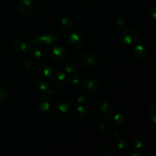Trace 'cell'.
Wrapping results in <instances>:
<instances>
[{"label":"cell","mask_w":156,"mask_h":156,"mask_svg":"<svg viewBox=\"0 0 156 156\" xmlns=\"http://www.w3.org/2000/svg\"><path fill=\"white\" fill-rule=\"evenodd\" d=\"M117 147L120 150L126 151L129 149V146L127 141L123 140V139H118V140L117 142Z\"/></svg>","instance_id":"obj_24"},{"label":"cell","mask_w":156,"mask_h":156,"mask_svg":"<svg viewBox=\"0 0 156 156\" xmlns=\"http://www.w3.org/2000/svg\"><path fill=\"white\" fill-rule=\"evenodd\" d=\"M139 39H140V34L135 29H123L120 34V40L122 43L126 45H132L136 43Z\"/></svg>","instance_id":"obj_3"},{"label":"cell","mask_w":156,"mask_h":156,"mask_svg":"<svg viewBox=\"0 0 156 156\" xmlns=\"http://www.w3.org/2000/svg\"><path fill=\"white\" fill-rule=\"evenodd\" d=\"M104 155L105 156H117L118 155V153L116 150L114 149H111V148H108V149H106L103 152Z\"/></svg>","instance_id":"obj_28"},{"label":"cell","mask_w":156,"mask_h":156,"mask_svg":"<svg viewBox=\"0 0 156 156\" xmlns=\"http://www.w3.org/2000/svg\"><path fill=\"white\" fill-rule=\"evenodd\" d=\"M78 67H79V62H78L77 59L75 58H71L66 60V62L64 68H65L66 72L68 74H72V73H75L77 70Z\"/></svg>","instance_id":"obj_15"},{"label":"cell","mask_w":156,"mask_h":156,"mask_svg":"<svg viewBox=\"0 0 156 156\" xmlns=\"http://www.w3.org/2000/svg\"><path fill=\"white\" fill-rule=\"evenodd\" d=\"M18 9L21 15L28 16L34 12V6L31 0H20L18 5Z\"/></svg>","instance_id":"obj_9"},{"label":"cell","mask_w":156,"mask_h":156,"mask_svg":"<svg viewBox=\"0 0 156 156\" xmlns=\"http://www.w3.org/2000/svg\"><path fill=\"white\" fill-rule=\"evenodd\" d=\"M33 43L36 45L47 44V45H56L59 41V36L53 30L47 31L44 35H37L32 38Z\"/></svg>","instance_id":"obj_2"},{"label":"cell","mask_w":156,"mask_h":156,"mask_svg":"<svg viewBox=\"0 0 156 156\" xmlns=\"http://www.w3.org/2000/svg\"><path fill=\"white\" fill-rule=\"evenodd\" d=\"M100 84L96 79L88 78L82 83V90L85 94H94L99 88Z\"/></svg>","instance_id":"obj_8"},{"label":"cell","mask_w":156,"mask_h":156,"mask_svg":"<svg viewBox=\"0 0 156 156\" xmlns=\"http://www.w3.org/2000/svg\"><path fill=\"white\" fill-rule=\"evenodd\" d=\"M53 68L50 65L41 63L37 66V73L42 78H50L53 75Z\"/></svg>","instance_id":"obj_14"},{"label":"cell","mask_w":156,"mask_h":156,"mask_svg":"<svg viewBox=\"0 0 156 156\" xmlns=\"http://www.w3.org/2000/svg\"><path fill=\"white\" fill-rule=\"evenodd\" d=\"M132 55L136 60L142 62L147 57V50H146L145 46L142 45V44H138L133 49Z\"/></svg>","instance_id":"obj_11"},{"label":"cell","mask_w":156,"mask_h":156,"mask_svg":"<svg viewBox=\"0 0 156 156\" xmlns=\"http://www.w3.org/2000/svg\"><path fill=\"white\" fill-rule=\"evenodd\" d=\"M98 129L101 133H108L109 132V125H108V122L105 121V120L100 122V123H99L98 125Z\"/></svg>","instance_id":"obj_26"},{"label":"cell","mask_w":156,"mask_h":156,"mask_svg":"<svg viewBox=\"0 0 156 156\" xmlns=\"http://www.w3.org/2000/svg\"><path fill=\"white\" fill-rule=\"evenodd\" d=\"M111 121L114 125L117 126H123L126 123V118L124 116L121 114H115L112 117H111Z\"/></svg>","instance_id":"obj_20"},{"label":"cell","mask_w":156,"mask_h":156,"mask_svg":"<svg viewBox=\"0 0 156 156\" xmlns=\"http://www.w3.org/2000/svg\"><path fill=\"white\" fill-rule=\"evenodd\" d=\"M36 90L39 94H44L48 91V85L44 81L40 80L36 84Z\"/></svg>","instance_id":"obj_22"},{"label":"cell","mask_w":156,"mask_h":156,"mask_svg":"<svg viewBox=\"0 0 156 156\" xmlns=\"http://www.w3.org/2000/svg\"><path fill=\"white\" fill-rule=\"evenodd\" d=\"M60 29L64 32H67L69 30H71L72 27H73V22L72 20L68 17H64L62 18L60 21Z\"/></svg>","instance_id":"obj_18"},{"label":"cell","mask_w":156,"mask_h":156,"mask_svg":"<svg viewBox=\"0 0 156 156\" xmlns=\"http://www.w3.org/2000/svg\"><path fill=\"white\" fill-rule=\"evenodd\" d=\"M50 56L53 60L56 62H62L65 60L66 54L65 50L62 47L56 46L52 48L50 51Z\"/></svg>","instance_id":"obj_13"},{"label":"cell","mask_w":156,"mask_h":156,"mask_svg":"<svg viewBox=\"0 0 156 156\" xmlns=\"http://www.w3.org/2000/svg\"><path fill=\"white\" fill-rule=\"evenodd\" d=\"M30 61L29 59V58L27 56H24V59H22V66L25 69H30Z\"/></svg>","instance_id":"obj_30"},{"label":"cell","mask_w":156,"mask_h":156,"mask_svg":"<svg viewBox=\"0 0 156 156\" xmlns=\"http://www.w3.org/2000/svg\"><path fill=\"white\" fill-rule=\"evenodd\" d=\"M32 57L36 62H44L47 59V54L43 50H36L32 53Z\"/></svg>","instance_id":"obj_17"},{"label":"cell","mask_w":156,"mask_h":156,"mask_svg":"<svg viewBox=\"0 0 156 156\" xmlns=\"http://www.w3.org/2000/svg\"><path fill=\"white\" fill-rule=\"evenodd\" d=\"M146 114L149 120L153 123H156V105L155 104H152L148 106Z\"/></svg>","instance_id":"obj_19"},{"label":"cell","mask_w":156,"mask_h":156,"mask_svg":"<svg viewBox=\"0 0 156 156\" xmlns=\"http://www.w3.org/2000/svg\"><path fill=\"white\" fill-rule=\"evenodd\" d=\"M8 97H9V95H8L7 91L5 90V88L0 86V103L5 102L7 101Z\"/></svg>","instance_id":"obj_27"},{"label":"cell","mask_w":156,"mask_h":156,"mask_svg":"<svg viewBox=\"0 0 156 156\" xmlns=\"http://www.w3.org/2000/svg\"><path fill=\"white\" fill-rule=\"evenodd\" d=\"M90 111L97 118L105 120L111 114L112 108L111 104L105 99H97L91 104Z\"/></svg>","instance_id":"obj_1"},{"label":"cell","mask_w":156,"mask_h":156,"mask_svg":"<svg viewBox=\"0 0 156 156\" xmlns=\"http://www.w3.org/2000/svg\"><path fill=\"white\" fill-rule=\"evenodd\" d=\"M90 1L94 2H98V1H100V0H90Z\"/></svg>","instance_id":"obj_33"},{"label":"cell","mask_w":156,"mask_h":156,"mask_svg":"<svg viewBox=\"0 0 156 156\" xmlns=\"http://www.w3.org/2000/svg\"><path fill=\"white\" fill-rule=\"evenodd\" d=\"M0 149H1V146H0Z\"/></svg>","instance_id":"obj_35"},{"label":"cell","mask_w":156,"mask_h":156,"mask_svg":"<svg viewBox=\"0 0 156 156\" xmlns=\"http://www.w3.org/2000/svg\"><path fill=\"white\" fill-rule=\"evenodd\" d=\"M69 42L76 48H81L85 44V37L82 31L75 30L69 34Z\"/></svg>","instance_id":"obj_4"},{"label":"cell","mask_w":156,"mask_h":156,"mask_svg":"<svg viewBox=\"0 0 156 156\" xmlns=\"http://www.w3.org/2000/svg\"><path fill=\"white\" fill-rule=\"evenodd\" d=\"M14 49L19 53H30L33 49V44L27 38H20L14 43Z\"/></svg>","instance_id":"obj_7"},{"label":"cell","mask_w":156,"mask_h":156,"mask_svg":"<svg viewBox=\"0 0 156 156\" xmlns=\"http://www.w3.org/2000/svg\"><path fill=\"white\" fill-rule=\"evenodd\" d=\"M0 56H1V49H0Z\"/></svg>","instance_id":"obj_34"},{"label":"cell","mask_w":156,"mask_h":156,"mask_svg":"<svg viewBox=\"0 0 156 156\" xmlns=\"http://www.w3.org/2000/svg\"><path fill=\"white\" fill-rule=\"evenodd\" d=\"M82 65L87 68L94 66L97 62V56L93 51L85 52L82 57Z\"/></svg>","instance_id":"obj_10"},{"label":"cell","mask_w":156,"mask_h":156,"mask_svg":"<svg viewBox=\"0 0 156 156\" xmlns=\"http://www.w3.org/2000/svg\"><path fill=\"white\" fill-rule=\"evenodd\" d=\"M130 155L131 156H140L141 155H140V153H138V152H136V153H132Z\"/></svg>","instance_id":"obj_32"},{"label":"cell","mask_w":156,"mask_h":156,"mask_svg":"<svg viewBox=\"0 0 156 156\" xmlns=\"http://www.w3.org/2000/svg\"><path fill=\"white\" fill-rule=\"evenodd\" d=\"M126 22L123 18H118L114 21V26L117 30H123L126 27Z\"/></svg>","instance_id":"obj_25"},{"label":"cell","mask_w":156,"mask_h":156,"mask_svg":"<svg viewBox=\"0 0 156 156\" xmlns=\"http://www.w3.org/2000/svg\"><path fill=\"white\" fill-rule=\"evenodd\" d=\"M71 109V104L68 101L61 100L55 104L53 111L57 114H66Z\"/></svg>","instance_id":"obj_12"},{"label":"cell","mask_w":156,"mask_h":156,"mask_svg":"<svg viewBox=\"0 0 156 156\" xmlns=\"http://www.w3.org/2000/svg\"><path fill=\"white\" fill-rule=\"evenodd\" d=\"M133 146L135 148L136 150H140L143 148L145 145V139L143 136L137 135L134 137L133 141Z\"/></svg>","instance_id":"obj_21"},{"label":"cell","mask_w":156,"mask_h":156,"mask_svg":"<svg viewBox=\"0 0 156 156\" xmlns=\"http://www.w3.org/2000/svg\"><path fill=\"white\" fill-rule=\"evenodd\" d=\"M69 82V78L66 73L62 71H58L53 73L51 76V83L56 88H62L67 85Z\"/></svg>","instance_id":"obj_5"},{"label":"cell","mask_w":156,"mask_h":156,"mask_svg":"<svg viewBox=\"0 0 156 156\" xmlns=\"http://www.w3.org/2000/svg\"><path fill=\"white\" fill-rule=\"evenodd\" d=\"M87 101V97L85 94H80L77 97V101L78 103L80 104V105H83Z\"/></svg>","instance_id":"obj_31"},{"label":"cell","mask_w":156,"mask_h":156,"mask_svg":"<svg viewBox=\"0 0 156 156\" xmlns=\"http://www.w3.org/2000/svg\"><path fill=\"white\" fill-rule=\"evenodd\" d=\"M70 81H71L72 84L73 85H78L81 83V81H82V79L78 75H76V76H72L71 79H70Z\"/></svg>","instance_id":"obj_29"},{"label":"cell","mask_w":156,"mask_h":156,"mask_svg":"<svg viewBox=\"0 0 156 156\" xmlns=\"http://www.w3.org/2000/svg\"><path fill=\"white\" fill-rule=\"evenodd\" d=\"M146 15L150 21H155L156 18V5L155 4L150 5L146 10Z\"/></svg>","instance_id":"obj_23"},{"label":"cell","mask_w":156,"mask_h":156,"mask_svg":"<svg viewBox=\"0 0 156 156\" xmlns=\"http://www.w3.org/2000/svg\"><path fill=\"white\" fill-rule=\"evenodd\" d=\"M73 114H74V116L76 118L80 119V120H84L88 116V111H87L85 107L79 105V106H76V108H74V109H73Z\"/></svg>","instance_id":"obj_16"},{"label":"cell","mask_w":156,"mask_h":156,"mask_svg":"<svg viewBox=\"0 0 156 156\" xmlns=\"http://www.w3.org/2000/svg\"><path fill=\"white\" fill-rule=\"evenodd\" d=\"M52 107L51 98L48 96H41L36 101L34 105L35 111L38 114H45L48 112Z\"/></svg>","instance_id":"obj_6"}]
</instances>
